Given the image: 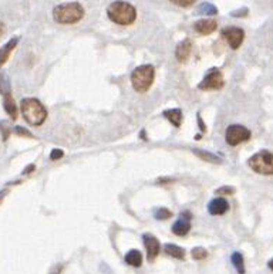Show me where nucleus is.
<instances>
[{
	"instance_id": "obj_1",
	"label": "nucleus",
	"mask_w": 273,
	"mask_h": 274,
	"mask_svg": "<svg viewBox=\"0 0 273 274\" xmlns=\"http://www.w3.org/2000/svg\"><path fill=\"white\" fill-rule=\"evenodd\" d=\"M107 16L108 18L120 26L133 25L137 18V9L124 0H117L107 7Z\"/></svg>"
},
{
	"instance_id": "obj_2",
	"label": "nucleus",
	"mask_w": 273,
	"mask_h": 274,
	"mask_svg": "<svg viewBox=\"0 0 273 274\" xmlns=\"http://www.w3.org/2000/svg\"><path fill=\"white\" fill-rule=\"evenodd\" d=\"M84 7L79 2L63 3L53 9V18L59 25H74L84 17Z\"/></svg>"
},
{
	"instance_id": "obj_3",
	"label": "nucleus",
	"mask_w": 273,
	"mask_h": 274,
	"mask_svg": "<svg viewBox=\"0 0 273 274\" xmlns=\"http://www.w3.org/2000/svg\"><path fill=\"white\" fill-rule=\"evenodd\" d=\"M20 110H22V114L25 116L26 121L34 127L42 125L47 118V110L36 98H25L20 103Z\"/></svg>"
},
{
	"instance_id": "obj_4",
	"label": "nucleus",
	"mask_w": 273,
	"mask_h": 274,
	"mask_svg": "<svg viewBox=\"0 0 273 274\" xmlns=\"http://www.w3.org/2000/svg\"><path fill=\"white\" fill-rule=\"evenodd\" d=\"M154 79H155V68L151 64H144L133 71L131 84L137 92H145L151 88Z\"/></svg>"
},
{
	"instance_id": "obj_5",
	"label": "nucleus",
	"mask_w": 273,
	"mask_h": 274,
	"mask_svg": "<svg viewBox=\"0 0 273 274\" xmlns=\"http://www.w3.org/2000/svg\"><path fill=\"white\" fill-rule=\"evenodd\" d=\"M249 166L259 175H273V153L263 149L249 159Z\"/></svg>"
},
{
	"instance_id": "obj_6",
	"label": "nucleus",
	"mask_w": 273,
	"mask_h": 274,
	"mask_svg": "<svg viewBox=\"0 0 273 274\" xmlns=\"http://www.w3.org/2000/svg\"><path fill=\"white\" fill-rule=\"evenodd\" d=\"M250 131H249L246 127L243 125H231L226 129V134H225V140H226V144L231 146H236L242 142H246V141L250 138Z\"/></svg>"
},
{
	"instance_id": "obj_7",
	"label": "nucleus",
	"mask_w": 273,
	"mask_h": 274,
	"mask_svg": "<svg viewBox=\"0 0 273 274\" xmlns=\"http://www.w3.org/2000/svg\"><path fill=\"white\" fill-rule=\"evenodd\" d=\"M224 75L218 68H211L209 73L199 83V90H221L224 87Z\"/></svg>"
},
{
	"instance_id": "obj_8",
	"label": "nucleus",
	"mask_w": 273,
	"mask_h": 274,
	"mask_svg": "<svg viewBox=\"0 0 273 274\" xmlns=\"http://www.w3.org/2000/svg\"><path fill=\"white\" fill-rule=\"evenodd\" d=\"M222 36L226 38L232 50H236L241 47L243 38H245V31L241 27H225L222 30Z\"/></svg>"
},
{
	"instance_id": "obj_9",
	"label": "nucleus",
	"mask_w": 273,
	"mask_h": 274,
	"mask_svg": "<svg viewBox=\"0 0 273 274\" xmlns=\"http://www.w3.org/2000/svg\"><path fill=\"white\" fill-rule=\"evenodd\" d=\"M191 213L189 212H182L179 219L172 225V233L176 236H185L191 230Z\"/></svg>"
},
{
	"instance_id": "obj_10",
	"label": "nucleus",
	"mask_w": 273,
	"mask_h": 274,
	"mask_svg": "<svg viewBox=\"0 0 273 274\" xmlns=\"http://www.w3.org/2000/svg\"><path fill=\"white\" fill-rule=\"evenodd\" d=\"M142 240H144V244H145L148 260H154L159 255V249H161V244L158 242V239L150 234V233H145L142 236Z\"/></svg>"
},
{
	"instance_id": "obj_11",
	"label": "nucleus",
	"mask_w": 273,
	"mask_h": 274,
	"mask_svg": "<svg viewBox=\"0 0 273 274\" xmlns=\"http://www.w3.org/2000/svg\"><path fill=\"white\" fill-rule=\"evenodd\" d=\"M194 29L196 33H199L202 36H208L218 29V23H216V20H212V18H202L195 23Z\"/></svg>"
},
{
	"instance_id": "obj_12",
	"label": "nucleus",
	"mask_w": 273,
	"mask_h": 274,
	"mask_svg": "<svg viewBox=\"0 0 273 274\" xmlns=\"http://www.w3.org/2000/svg\"><path fill=\"white\" fill-rule=\"evenodd\" d=\"M228 210H229V203L224 198H215L208 205V212L213 216L225 214Z\"/></svg>"
},
{
	"instance_id": "obj_13",
	"label": "nucleus",
	"mask_w": 273,
	"mask_h": 274,
	"mask_svg": "<svg viewBox=\"0 0 273 274\" xmlns=\"http://www.w3.org/2000/svg\"><path fill=\"white\" fill-rule=\"evenodd\" d=\"M191 53H192V43H191L189 38L182 40L181 43L176 46L175 57L179 63H185V61L188 60V57L191 55Z\"/></svg>"
},
{
	"instance_id": "obj_14",
	"label": "nucleus",
	"mask_w": 273,
	"mask_h": 274,
	"mask_svg": "<svg viewBox=\"0 0 273 274\" xmlns=\"http://www.w3.org/2000/svg\"><path fill=\"white\" fill-rule=\"evenodd\" d=\"M17 43H19V37H14L12 40H9L3 47H0V67L6 63L7 58H9V55H10V53L14 50V47L17 46Z\"/></svg>"
},
{
	"instance_id": "obj_15",
	"label": "nucleus",
	"mask_w": 273,
	"mask_h": 274,
	"mask_svg": "<svg viewBox=\"0 0 273 274\" xmlns=\"http://www.w3.org/2000/svg\"><path fill=\"white\" fill-rule=\"evenodd\" d=\"M164 116L171 122V124H174V127H176V128H179V127H181L182 111L179 110V108L164 111Z\"/></svg>"
},
{
	"instance_id": "obj_16",
	"label": "nucleus",
	"mask_w": 273,
	"mask_h": 274,
	"mask_svg": "<svg viewBox=\"0 0 273 274\" xmlns=\"http://www.w3.org/2000/svg\"><path fill=\"white\" fill-rule=\"evenodd\" d=\"M125 263L133 266V267H140L142 264V255L138 250H130L125 255Z\"/></svg>"
},
{
	"instance_id": "obj_17",
	"label": "nucleus",
	"mask_w": 273,
	"mask_h": 274,
	"mask_svg": "<svg viewBox=\"0 0 273 274\" xmlns=\"http://www.w3.org/2000/svg\"><path fill=\"white\" fill-rule=\"evenodd\" d=\"M194 153L198 156V158H201L202 161H207V162H212V164H222V159L219 158V156H216L215 153H211L208 152V151H204V149H194Z\"/></svg>"
},
{
	"instance_id": "obj_18",
	"label": "nucleus",
	"mask_w": 273,
	"mask_h": 274,
	"mask_svg": "<svg viewBox=\"0 0 273 274\" xmlns=\"http://www.w3.org/2000/svg\"><path fill=\"white\" fill-rule=\"evenodd\" d=\"M164 250L168 256L174 257V259H179V260H181V259L185 257V250L179 247V246H176V244H165Z\"/></svg>"
},
{
	"instance_id": "obj_19",
	"label": "nucleus",
	"mask_w": 273,
	"mask_h": 274,
	"mask_svg": "<svg viewBox=\"0 0 273 274\" xmlns=\"http://www.w3.org/2000/svg\"><path fill=\"white\" fill-rule=\"evenodd\" d=\"M3 107L9 115L12 116V120H16L17 118V107L14 104V100L12 98V95H7V97H3Z\"/></svg>"
},
{
	"instance_id": "obj_20",
	"label": "nucleus",
	"mask_w": 273,
	"mask_h": 274,
	"mask_svg": "<svg viewBox=\"0 0 273 274\" xmlns=\"http://www.w3.org/2000/svg\"><path fill=\"white\" fill-rule=\"evenodd\" d=\"M12 87H10V80L6 73H0V94L3 97L12 95Z\"/></svg>"
},
{
	"instance_id": "obj_21",
	"label": "nucleus",
	"mask_w": 273,
	"mask_h": 274,
	"mask_svg": "<svg viewBox=\"0 0 273 274\" xmlns=\"http://www.w3.org/2000/svg\"><path fill=\"white\" fill-rule=\"evenodd\" d=\"M231 262H232V264H233V267L236 268L238 273L245 274V260H243V256L239 253V251L232 253Z\"/></svg>"
},
{
	"instance_id": "obj_22",
	"label": "nucleus",
	"mask_w": 273,
	"mask_h": 274,
	"mask_svg": "<svg viewBox=\"0 0 273 274\" xmlns=\"http://www.w3.org/2000/svg\"><path fill=\"white\" fill-rule=\"evenodd\" d=\"M196 14H208V16H215L218 14V7L213 6L212 3H202L198 9H196Z\"/></svg>"
},
{
	"instance_id": "obj_23",
	"label": "nucleus",
	"mask_w": 273,
	"mask_h": 274,
	"mask_svg": "<svg viewBox=\"0 0 273 274\" xmlns=\"http://www.w3.org/2000/svg\"><path fill=\"white\" fill-rule=\"evenodd\" d=\"M208 256V251L204 247H195L192 249V257H194L195 260H204V259H207Z\"/></svg>"
},
{
	"instance_id": "obj_24",
	"label": "nucleus",
	"mask_w": 273,
	"mask_h": 274,
	"mask_svg": "<svg viewBox=\"0 0 273 274\" xmlns=\"http://www.w3.org/2000/svg\"><path fill=\"white\" fill-rule=\"evenodd\" d=\"M171 216H172V213H171L167 207H159L157 212H155V219L158 220H165L171 218Z\"/></svg>"
},
{
	"instance_id": "obj_25",
	"label": "nucleus",
	"mask_w": 273,
	"mask_h": 274,
	"mask_svg": "<svg viewBox=\"0 0 273 274\" xmlns=\"http://www.w3.org/2000/svg\"><path fill=\"white\" fill-rule=\"evenodd\" d=\"M233 193H235L233 186H222L215 190V195H233Z\"/></svg>"
},
{
	"instance_id": "obj_26",
	"label": "nucleus",
	"mask_w": 273,
	"mask_h": 274,
	"mask_svg": "<svg viewBox=\"0 0 273 274\" xmlns=\"http://www.w3.org/2000/svg\"><path fill=\"white\" fill-rule=\"evenodd\" d=\"M170 2L179 7H189V6H192L196 0H170Z\"/></svg>"
},
{
	"instance_id": "obj_27",
	"label": "nucleus",
	"mask_w": 273,
	"mask_h": 274,
	"mask_svg": "<svg viewBox=\"0 0 273 274\" xmlns=\"http://www.w3.org/2000/svg\"><path fill=\"white\" fill-rule=\"evenodd\" d=\"M0 129L3 132V140L6 141L9 138V134H10V127H9V122L7 121H2L0 122Z\"/></svg>"
},
{
	"instance_id": "obj_28",
	"label": "nucleus",
	"mask_w": 273,
	"mask_h": 274,
	"mask_svg": "<svg viewBox=\"0 0 273 274\" xmlns=\"http://www.w3.org/2000/svg\"><path fill=\"white\" fill-rule=\"evenodd\" d=\"M64 156V152L61 149H53L51 153H50V159L51 161H57V159H61Z\"/></svg>"
},
{
	"instance_id": "obj_29",
	"label": "nucleus",
	"mask_w": 273,
	"mask_h": 274,
	"mask_svg": "<svg viewBox=\"0 0 273 274\" xmlns=\"http://www.w3.org/2000/svg\"><path fill=\"white\" fill-rule=\"evenodd\" d=\"M16 131V134L17 135H23V136H27V138H33V135H31L30 131H27L26 128H22V127H16L14 128Z\"/></svg>"
},
{
	"instance_id": "obj_30",
	"label": "nucleus",
	"mask_w": 273,
	"mask_h": 274,
	"mask_svg": "<svg viewBox=\"0 0 273 274\" xmlns=\"http://www.w3.org/2000/svg\"><path fill=\"white\" fill-rule=\"evenodd\" d=\"M248 14V9L246 7H243L241 10H235V12H232V17H245Z\"/></svg>"
},
{
	"instance_id": "obj_31",
	"label": "nucleus",
	"mask_w": 273,
	"mask_h": 274,
	"mask_svg": "<svg viewBox=\"0 0 273 274\" xmlns=\"http://www.w3.org/2000/svg\"><path fill=\"white\" fill-rule=\"evenodd\" d=\"M198 124H199V128L202 132H205L207 131V127H205V124L202 122V118H201V115H198Z\"/></svg>"
},
{
	"instance_id": "obj_32",
	"label": "nucleus",
	"mask_w": 273,
	"mask_h": 274,
	"mask_svg": "<svg viewBox=\"0 0 273 274\" xmlns=\"http://www.w3.org/2000/svg\"><path fill=\"white\" fill-rule=\"evenodd\" d=\"M34 169H36V166H34V165H29V166L26 168L25 171H23V173H25V175H27V173H30V172L34 171Z\"/></svg>"
},
{
	"instance_id": "obj_33",
	"label": "nucleus",
	"mask_w": 273,
	"mask_h": 274,
	"mask_svg": "<svg viewBox=\"0 0 273 274\" xmlns=\"http://www.w3.org/2000/svg\"><path fill=\"white\" fill-rule=\"evenodd\" d=\"M6 193H7L6 189H5V190H2V192H0V202H2V201H3V199H5V196H6Z\"/></svg>"
},
{
	"instance_id": "obj_34",
	"label": "nucleus",
	"mask_w": 273,
	"mask_h": 274,
	"mask_svg": "<svg viewBox=\"0 0 273 274\" xmlns=\"http://www.w3.org/2000/svg\"><path fill=\"white\" fill-rule=\"evenodd\" d=\"M61 268H63V267H61V266H59V267L56 268L54 271H53V273H51V274H59L61 271Z\"/></svg>"
},
{
	"instance_id": "obj_35",
	"label": "nucleus",
	"mask_w": 273,
	"mask_h": 274,
	"mask_svg": "<svg viewBox=\"0 0 273 274\" xmlns=\"http://www.w3.org/2000/svg\"><path fill=\"white\" fill-rule=\"evenodd\" d=\"M267 266H269V268H270V270H273V259H270V260H269Z\"/></svg>"
},
{
	"instance_id": "obj_36",
	"label": "nucleus",
	"mask_w": 273,
	"mask_h": 274,
	"mask_svg": "<svg viewBox=\"0 0 273 274\" xmlns=\"http://www.w3.org/2000/svg\"><path fill=\"white\" fill-rule=\"evenodd\" d=\"M3 30H5V26H3V23H0V36H2Z\"/></svg>"
}]
</instances>
